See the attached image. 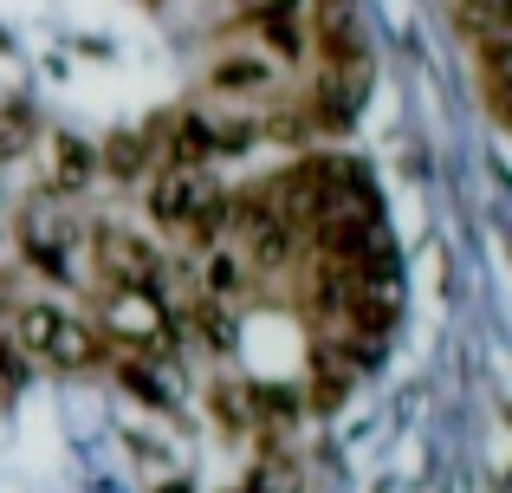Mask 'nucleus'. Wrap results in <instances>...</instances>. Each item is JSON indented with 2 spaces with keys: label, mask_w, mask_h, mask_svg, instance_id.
<instances>
[{
  "label": "nucleus",
  "mask_w": 512,
  "mask_h": 493,
  "mask_svg": "<svg viewBox=\"0 0 512 493\" xmlns=\"http://www.w3.org/2000/svg\"><path fill=\"white\" fill-rule=\"evenodd\" d=\"M13 351H20V357H46V364L78 370V364H91V357H104L111 344H104L98 331L72 325V318H65L59 305H26L20 325H13Z\"/></svg>",
  "instance_id": "obj_1"
},
{
  "label": "nucleus",
  "mask_w": 512,
  "mask_h": 493,
  "mask_svg": "<svg viewBox=\"0 0 512 493\" xmlns=\"http://www.w3.org/2000/svg\"><path fill=\"white\" fill-rule=\"evenodd\" d=\"M156 279H163V260H156L150 241H137V234H98V286H104V299L156 292Z\"/></svg>",
  "instance_id": "obj_2"
},
{
  "label": "nucleus",
  "mask_w": 512,
  "mask_h": 493,
  "mask_svg": "<svg viewBox=\"0 0 512 493\" xmlns=\"http://www.w3.org/2000/svg\"><path fill=\"white\" fill-rule=\"evenodd\" d=\"M253 33L266 39V52L273 59H305V0H266V7H253Z\"/></svg>",
  "instance_id": "obj_3"
},
{
  "label": "nucleus",
  "mask_w": 512,
  "mask_h": 493,
  "mask_svg": "<svg viewBox=\"0 0 512 493\" xmlns=\"http://www.w3.org/2000/svg\"><path fill=\"white\" fill-rule=\"evenodd\" d=\"M266 78H273V65H266L260 52H234V59H214L208 85H214V91H227V98H240V91H260Z\"/></svg>",
  "instance_id": "obj_4"
},
{
  "label": "nucleus",
  "mask_w": 512,
  "mask_h": 493,
  "mask_svg": "<svg viewBox=\"0 0 512 493\" xmlns=\"http://www.w3.org/2000/svg\"><path fill=\"white\" fill-rule=\"evenodd\" d=\"M104 169H111V176H143V169H150V143H143V130H124L117 143H104Z\"/></svg>",
  "instance_id": "obj_5"
},
{
  "label": "nucleus",
  "mask_w": 512,
  "mask_h": 493,
  "mask_svg": "<svg viewBox=\"0 0 512 493\" xmlns=\"http://www.w3.org/2000/svg\"><path fill=\"white\" fill-rule=\"evenodd\" d=\"M234 286H240V260H227V253H208V286H201V299H227Z\"/></svg>",
  "instance_id": "obj_6"
},
{
  "label": "nucleus",
  "mask_w": 512,
  "mask_h": 493,
  "mask_svg": "<svg viewBox=\"0 0 512 493\" xmlns=\"http://www.w3.org/2000/svg\"><path fill=\"white\" fill-rule=\"evenodd\" d=\"M26 260L39 266V273H52V279H65V247L52 241V234H26Z\"/></svg>",
  "instance_id": "obj_7"
},
{
  "label": "nucleus",
  "mask_w": 512,
  "mask_h": 493,
  "mask_svg": "<svg viewBox=\"0 0 512 493\" xmlns=\"http://www.w3.org/2000/svg\"><path fill=\"white\" fill-rule=\"evenodd\" d=\"M13 383H20V351H13V338L0 331V396H7Z\"/></svg>",
  "instance_id": "obj_8"
}]
</instances>
